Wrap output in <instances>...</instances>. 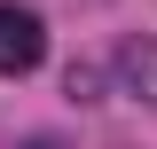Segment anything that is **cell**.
<instances>
[{"instance_id": "1", "label": "cell", "mask_w": 157, "mask_h": 149, "mask_svg": "<svg viewBox=\"0 0 157 149\" xmlns=\"http://www.w3.org/2000/svg\"><path fill=\"white\" fill-rule=\"evenodd\" d=\"M39 55H47V24L32 8H0V78L39 71Z\"/></svg>"}, {"instance_id": "2", "label": "cell", "mask_w": 157, "mask_h": 149, "mask_svg": "<svg viewBox=\"0 0 157 149\" xmlns=\"http://www.w3.org/2000/svg\"><path fill=\"white\" fill-rule=\"evenodd\" d=\"M118 86L157 110V39H126V47H118Z\"/></svg>"}]
</instances>
